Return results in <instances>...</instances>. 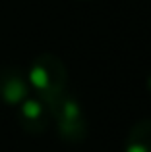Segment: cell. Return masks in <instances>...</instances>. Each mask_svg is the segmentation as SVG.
Listing matches in <instances>:
<instances>
[{
	"instance_id": "6da1fadb",
	"label": "cell",
	"mask_w": 151,
	"mask_h": 152,
	"mask_svg": "<svg viewBox=\"0 0 151 152\" xmlns=\"http://www.w3.org/2000/svg\"><path fill=\"white\" fill-rule=\"evenodd\" d=\"M27 81H29V87L35 91L37 98L49 104L62 93H66L68 69L58 56L45 52L31 62L29 71H27Z\"/></svg>"
},
{
	"instance_id": "7a4b0ae2",
	"label": "cell",
	"mask_w": 151,
	"mask_h": 152,
	"mask_svg": "<svg viewBox=\"0 0 151 152\" xmlns=\"http://www.w3.org/2000/svg\"><path fill=\"white\" fill-rule=\"evenodd\" d=\"M50 118L54 119L58 137L66 142H81L87 137V119L81 104L70 93H62L49 104Z\"/></svg>"
},
{
	"instance_id": "3957f363",
	"label": "cell",
	"mask_w": 151,
	"mask_h": 152,
	"mask_svg": "<svg viewBox=\"0 0 151 152\" xmlns=\"http://www.w3.org/2000/svg\"><path fill=\"white\" fill-rule=\"evenodd\" d=\"M50 119L49 106L37 96L25 98L18 106V123L29 135H43L49 129Z\"/></svg>"
},
{
	"instance_id": "277c9868",
	"label": "cell",
	"mask_w": 151,
	"mask_h": 152,
	"mask_svg": "<svg viewBox=\"0 0 151 152\" xmlns=\"http://www.w3.org/2000/svg\"><path fill=\"white\" fill-rule=\"evenodd\" d=\"M29 81L18 67H0V98L4 104L18 108L25 98H29Z\"/></svg>"
},
{
	"instance_id": "5b68a950",
	"label": "cell",
	"mask_w": 151,
	"mask_h": 152,
	"mask_svg": "<svg viewBox=\"0 0 151 152\" xmlns=\"http://www.w3.org/2000/svg\"><path fill=\"white\" fill-rule=\"evenodd\" d=\"M124 152H151V119H140L132 125Z\"/></svg>"
},
{
	"instance_id": "8992f818",
	"label": "cell",
	"mask_w": 151,
	"mask_h": 152,
	"mask_svg": "<svg viewBox=\"0 0 151 152\" xmlns=\"http://www.w3.org/2000/svg\"><path fill=\"white\" fill-rule=\"evenodd\" d=\"M145 87H147V91L151 93V73L147 75V79H145Z\"/></svg>"
}]
</instances>
